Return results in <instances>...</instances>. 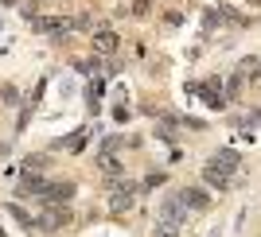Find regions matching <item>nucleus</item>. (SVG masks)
Segmentation results:
<instances>
[{
    "mask_svg": "<svg viewBox=\"0 0 261 237\" xmlns=\"http://www.w3.org/2000/svg\"><path fill=\"white\" fill-rule=\"evenodd\" d=\"M203 179H207L211 187H218V191H226V187H230V175L218 171V167H207V171H203Z\"/></svg>",
    "mask_w": 261,
    "mask_h": 237,
    "instance_id": "nucleus-8",
    "label": "nucleus"
},
{
    "mask_svg": "<svg viewBox=\"0 0 261 237\" xmlns=\"http://www.w3.org/2000/svg\"><path fill=\"white\" fill-rule=\"evenodd\" d=\"M184 222H187V206L179 202V194H175V198H164V206H160V226L175 229V226H184Z\"/></svg>",
    "mask_w": 261,
    "mask_h": 237,
    "instance_id": "nucleus-1",
    "label": "nucleus"
},
{
    "mask_svg": "<svg viewBox=\"0 0 261 237\" xmlns=\"http://www.w3.org/2000/svg\"><path fill=\"white\" fill-rule=\"evenodd\" d=\"M179 202L187 206V210H207L211 206V198L203 191H179Z\"/></svg>",
    "mask_w": 261,
    "mask_h": 237,
    "instance_id": "nucleus-3",
    "label": "nucleus"
},
{
    "mask_svg": "<svg viewBox=\"0 0 261 237\" xmlns=\"http://www.w3.org/2000/svg\"><path fill=\"white\" fill-rule=\"evenodd\" d=\"M156 237H175V229H168V226H160V229H156Z\"/></svg>",
    "mask_w": 261,
    "mask_h": 237,
    "instance_id": "nucleus-11",
    "label": "nucleus"
},
{
    "mask_svg": "<svg viewBox=\"0 0 261 237\" xmlns=\"http://www.w3.org/2000/svg\"><path fill=\"white\" fill-rule=\"evenodd\" d=\"M43 194L51 198V202H66V198L74 194V183H51V187H47Z\"/></svg>",
    "mask_w": 261,
    "mask_h": 237,
    "instance_id": "nucleus-6",
    "label": "nucleus"
},
{
    "mask_svg": "<svg viewBox=\"0 0 261 237\" xmlns=\"http://www.w3.org/2000/svg\"><path fill=\"white\" fill-rule=\"evenodd\" d=\"M35 27H39V32H66L70 23H66V20H39Z\"/></svg>",
    "mask_w": 261,
    "mask_h": 237,
    "instance_id": "nucleus-10",
    "label": "nucleus"
},
{
    "mask_svg": "<svg viewBox=\"0 0 261 237\" xmlns=\"http://www.w3.org/2000/svg\"><path fill=\"white\" fill-rule=\"evenodd\" d=\"M211 167H218V171H238V156H234V152H218L215 160H211Z\"/></svg>",
    "mask_w": 261,
    "mask_h": 237,
    "instance_id": "nucleus-7",
    "label": "nucleus"
},
{
    "mask_svg": "<svg viewBox=\"0 0 261 237\" xmlns=\"http://www.w3.org/2000/svg\"><path fill=\"white\" fill-rule=\"evenodd\" d=\"M43 191H47V183L39 179V175H23L20 187H16V194H20V198H28V194H43Z\"/></svg>",
    "mask_w": 261,
    "mask_h": 237,
    "instance_id": "nucleus-2",
    "label": "nucleus"
},
{
    "mask_svg": "<svg viewBox=\"0 0 261 237\" xmlns=\"http://www.w3.org/2000/svg\"><path fill=\"white\" fill-rule=\"evenodd\" d=\"M133 194H137V187L121 183L117 191H113V210H125V206H133Z\"/></svg>",
    "mask_w": 261,
    "mask_h": 237,
    "instance_id": "nucleus-5",
    "label": "nucleus"
},
{
    "mask_svg": "<svg viewBox=\"0 0 261 237\" xmlns=\"http://www.w3.org/2000/svg\"><path fill=\"white\" fill-rule=\"evenodd\" d=\"M94 47H98V51H117V35H113V32H98V35H94Z\"/></svg>",
    "mask_w": 261,
    "mask_h": 237,
    "instance_id": "nucleus-9",
    "label": "nucleus"
},
{
    "mask_svg": "<svg viewBox=\"0 0 261 237\" xmlns=\"http://www.w3.org/2000/svg\"><path fill=\"white\" fill-rule=\"evenodd\" d=\"M66 222H70L66 210H47V214L39 218V226H43V229H59V226H66Z\"/></svg>",
    "mask_w": 261,
    "mask_h": 237,
    "instance_id": "nucleus-4",
    "label": "nucleus"
}]
</instances>
